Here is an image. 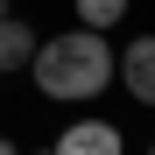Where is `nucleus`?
Returning a JSON list of instances; mask_svg holds the SVG:
<instances>
[{
    "instance_id": "nucleus-3",
    "label": "nucleus",
    "mask_w": 155,
    "mask_h": 155,
    "mask_svg": "<svg viewBox=\"0 0 155 155\" xmlns=\"http://www.w3.org/2000/svg\"><path fill=\"white\" fill-rule=\"evenodd\" d=\"M49 155H127V141H120L113 120H71Z\"/></svg>"
},
{
    "instance_id": "nucleus-8",
    "label": "nucleus",
    "mask_w": 155,
    "mask_h": 155,
    "mask_svg": "<svg viewBox=\"0 0 155 155\" xmlns=\"http://www.w3.org/2000/svg\"><path fill=\"white\" fill-rule=\"evenodd\" d=\"M148 155H155V141H148Z\"/></svg>"
},
{
    "instance_id": "nucleus-5",
    "label": "nucleus",
    "mask_w": 155,
    "mask_h": 155,
    "mask_svg": "<svg viewBox=\"0 0 155 155\" xmlns=\"http://www.w3.org/2000/svg\"><path fill=\"white\" fill-rule=\"evenodd\" d=\"M71 7H78V28H99V35H106L113 21H127L134 0H71Z\"/></svg>"
},
{
    "instance_id": "nucleus-4",
    "label": "nucleus",
    "mask_w": 155,
    "mask_h": 155,
    "mask_svg": "<svg viewBox=\"0 0 155 155\" xmlns=\"http://www.w3.org/2000/svg\"><path fill=\"white\" fill-rule=\"evenodd\" d=\"M28 57H35V28L14 21V14H0V78L7 71H28Z\"/></svg>"
},
{
    "instance_id": "nucleus-1",
    "label": "nucleus",
    "mask_w": 155,
    "mask_h": 155,
    "mask_svg": "<svg viewBox=\"0 0 155 155\" xmlns=\"http://www.w3.org/2000/svg\"><path fill=\"white\" fill-rule=\"evenodd\" d=\"M28 78L42 99H64V106H85V99H99L113 85V42L99 28H71V35H49L35 42L28 57Z\"/></svg>"
},
{
    "instance_id": "nucleus-6",
    "label": "nucleus",
    "mask_w": 155,
    "mask_h": 155,
    "mask_svg": "<svg viewBox=\"0 0 155 155\" xmlns=\"http://www.w3.org/2000/svg\"><path fill=\"white\" fill-rule=\"evenodd\" d=\"M0 155H21V148H14V141H7V134H0Z\"/></svg>"
},
{
    "instance_id": "nucleus-2",
    "label": "nucleus",
    "mask_w": 155,
    "mask_h": 155,
    "mask_svg": "<svg viewBox=\"0 0 155 155\" xmlns=\"http://www.w3.org/2000/svg\"><path fill=\"white\" fill-rule=\"evenodd\" d=\"M113 71H120V85H127V99H141V106H155V35H134L113 57Z\"/></svg>"
},
{
    "instance_id": "nucleus-7",
    "label": "nucleus",
    "mask_w": 155,
    "mask_h": 155,
    "mask_svg": "<svg viewBox=\"0 0 155 155\" xmlns=\"http://www.w3.org/2000/svg\"><path fill=\"white\" fill-rule=\"evenodd\" d=\"M0 14H7V0H0Z\"/></svg>"
}]
</instances>
